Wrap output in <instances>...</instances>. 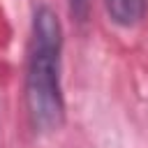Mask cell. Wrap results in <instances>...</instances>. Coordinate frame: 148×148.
Wrapping results in <instances>:
<instances>
[{"label":"cell","mask_w":148,"mask_h":148,"mask_svg":"<svg viewBox=\"0 0 148 148\" xmlns=\"http://www.w3.org/2000/svg\"><path fill=\"white\" fill-rule=\"evenodd\" d=\"M62 46L65 32L58 12L46 2L37 5L30 21L23 92L28 120L39 134H53L65 125Z\"/></svg>","instance_id":"cell-1"},{"label":"cell","mask_w":148,"mask_h":148,"mask_svg":"<svg viewBox=\"0 0 148 148\" xmlns=\"http://www.w3.org/2000/svg\"><path fill=\"white\" fill-rule=\"evenodd\" d=\"M106 16L118 28H136L148 14V0H102Z\"/></svg>","instance_id":"cell-2"},{"label":"cell","mask_w":148,"mask_h":148,"mask_svg":"<svg viewBox=\"0 0 148 148\" xmlns=\"http://www.w3.org/2000/svg\"><path fill=\"white\" fill-rule=\"evenodd\" d=\"M67 5H69V14L79 23H83L88 18V14H90V0H67Z\"/></svg>","instance_id":"cell-3"}]
</instances>
